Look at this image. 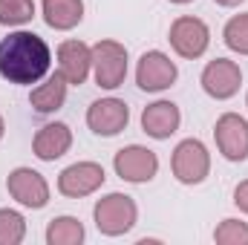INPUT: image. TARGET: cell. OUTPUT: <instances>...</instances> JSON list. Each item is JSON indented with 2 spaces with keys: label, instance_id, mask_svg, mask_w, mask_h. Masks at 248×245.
<instances>
[{
  "label": "cell",
  "instance_id": "18",
  "mask_svg": "<svg viewBox=\"0 0 248 245\" xmlns=\"http://www.w3.org/2000/svg\"><path fill=\"white\" fill-rule=\"evenodd\" d=\"M84 237L87 231L75 216H55L46 225V245H81Z\"/></svg>",
  "mask_w": 248,
  "mask_h": 245
},
{
  "label": "cell",
  "instance_id": "12",
  "mask_svg": "<svg viewBox=\"0 0 248 245\" xmlns=\"http://www.w3.org/2000/svg\"><path fill=\"white\" fill-rule=\"evenodd\" d=\"M104 168L98 162H75L69 168H63L58 176V193L66 199H84L93 196L101 184H104Z\"/></svg>",
  "mask_w": 248,
  "mask_h": 245
},
{
  "label": "cell",
  "instance_id": "5",
  "mask_svg": "<svg viewBox=\"0 0 248 245\" xmlns=\"http://www.w3.org/2000/svg\"><path fill=\"white\" fill-rule=\"evenodd\" d=\"M170 170L176 182L182 184H202L211 173V153L199 138H185L176 144L170 156Z\"/></svg>",
  "mask_w": 248,
  "mask_h": 245
},
{
  "label": "cell",
  "instance_id": "17",
  "mask_svg": "<svg viewBox=\"0 0 248 245\" xmlns=\"http://www.w3.org/2000/svg\"><path fill=\"white\" fill-rule=\"evenodd\" d=\"M41 12L49 29L69 32L84 20V0H44Z\"/></svg>",
  "mask_w": 248,
  "mask_h": 245
},
{
  "label": "cell",
  "instance_id": "9",
  "mask_svg": "<svg viewBox=\"0 0 248 245\" xmlns=\"http://www.w3.org/2000/svg\"><path fill=\"white\" fill-rule=\"evenodd\" d=\"M214 141L222 159L246 162L248 159V122L240 113H222L214 124Z\"/></svg>",
  "mask_w": 248,
  "mask_h": 245
},
{
  "label": "cell",
  "instance_id": "15",
  "mask_svg": "<svg viewBox=\"0 0 248 245\" xmlns=\"http://www.w3.org/2000/svg\"><path fill=\"white\" fill-rule=\"evenodd\" d=\"M69 147H72V130H69V124H63V122L44 124V127L35 133V138H32V153H35L41 162H55V159H61V156L69 153Z\"/></svg>",
  "mask_w": 248,
  "mask_h": 245
},
{
  "label": "cell",
  "instance_id": "25",
  "mask_svg": "<svg viewBox=\"0 0 248 245\" xmlns=\"http://www.w3.org/2000/svg\"><path fill=\"white\" fill-rule=\"evenodd\" d=\"M3 133H6V122H3V116H0V141H3Z\"/></svg>",
  "mask_w": 248,
  "mask_h": 245
},
{
  "label": "cell",
  "instance_id": "11",
  "mask_svg": "<svg viewBox=\"0 0 248 245\" xmlns=\"http://www.w3.org/2000/svg\"><path fill=\"white\" fill-rule=\"evenodd\" d=\"M130 124V107L122 98H98L87 107V127L95 133V136H104V138H113L119 136L124 127Z\"/></svg>",
  "mask_w": 248,
  "mask_h": 245
},
{
  "label": "cell",
  "instance_id": "10",
  "mask_svg": "<svg viewBox=\"0 0 248 245\" xmlns=\"http://www.w3.org/2000/svg\"><path fill=\"white\" fill-rule=\"evenodd\" d=\"M6 190L17 205L32 211H41L49 205V182L32 168H15L6 179Z\"/></svg>",
  "mask_w": 248,
  "mask_h": 245
},
{
  "label": "cell",
  "instance_id": "23",
  "mask_svg": "<svg viewBox=\"0 0 248 245\" xmlns=\"http://www.w3.org/2000/svg\"><path fill=\"white\" fill-rule=\"evenodd\" d=\"M234 205H237L243 214H248V179H243V182L234 187Z\"/></svg>",
  "mask_w": 248,
  "mask_h": 245
},
{
  "label": "cell",
  "instance_id": "8",
  "mask_svg": "<svg viewBox=\"0 0 248 245\" xmlns=\"http://www.w3.org/2000/svg\"><path fill=\"white\" fill-rule=\"evenodd\" d=\"M179 78V69L176 63L170 61V55L159 52V49H150L139 58V66H136V84L139 90L144 92H165L176 84Z\"/></svg>",
  "mask_w": 248,
  "mask_h": 245
},
{
  "label": "cell",
  "instance_id": "21",
  "mask_svg": "<svg viewBox=\"0 0 248 245\" xmlns=\"http://www.w3.org/2000/svg\"><path fill=\"white\" fill-rule=\"evenodd\" d=\"M35 17V0H0V26H26Z\"/></svg>",
  "mask_w": 248,
  "mask_h": 245
},
{
  "label": "cell",
  "instance_id": "4",
  "mask_svg": "<svg viewBox=\"0 0 248 245\" xmlns=\"http://www.w3.org/2000/svg\"><path fill=\"white\" fill-rule=\"evenodd\" d=\"M168 41L173 46V52L179 58L187 61H196L208 52L211 46V29L202 17H193V15H182L170 23V32H168Z\"/></svg>",
  "mask_w": 248,
  "mask_h": 245
},
{
  "label": "cell",
  "instance_id": "27",
  "mask_svg": "<svg viewBox=\"0 0 248 245\" xmlns=\"http://www.w3.org/2000/svg\"><path fill=\"white\" fill-rule=\"evenodd\" d=\"M246 107H248V92H246Z\"/></svg>",
  "mask_w": 248,
  "mask_h": 245
},
{
  "label": "cell",
  "instance_id": "2",
  "mask_svg": "<svg viewBox=\"0 0 248 245\" xmlns=\"http://www.w3.org/2000/svg\"><path fill=\"white\" fill-rule=\"evenodd\" d=\"M93 219L104 237H124L139 222V205L127 193H107L95 202Z\"/></svg>",
  "mask_w": 248,
  "mask_h": 245
},
{
  "label": "cell",
  "instance_id": "19",
  "mask_svg": "<svg viewBox=\"0 0 248 245\" xmlns=\"http://www.w3.org/2000/svg\"><path fill=\"white\" fill-rule=\"evenodd\" d=\"M26 240V219L15 208H0V245H20Z\"/></svg>",
  "mask_w": 248,
  "mask_h": 245
},
{
  "label": "cell",
  "instance_id": "20",
  "mask_svg": "<svg viewBox=\"0 0 248 245\" xmlns=\"http://www.w3.org/2000/svg\"><path fill=\"white\" fill-rule=\"evenodd\" d=\"M222 41H225V46H228L231 52H237V55H248V12L234 15V17L225 23V29H222Z\"/></svg>",
  "mask_w": 248,
  "mask_h": 245
},
{
  "label": "cell",
  "instance_id": "16",
  "mask_svg": "<svg viewBox=\"0 0 248 245\" xmlns=\"http://www.w3.org/2000/svg\"><path fill=\"white\" fill-rule=\"evenodd\" d=\"M66 90H69V81L63 78L61 72L46 75L44 81H38V87H32L29 104H32V110L41 113V116L58 113L63 104H66Z\"/></svg>",
  "mask_w": 248,
  "mask_h": 245
},
{
  "label": "cell",
  "instance_id": "14",
  "mask_svg": "<svg viewBox=\"0 0 248 245\" xmlns=\"http://www.w3.org/2000/svg\"><path fill=\"white\" fill-rule=\"evenodd\" d=\"M179 124H182V113H179V107H176L173 101H168V98H159V101H153V104H147V107L141 110V130H144L150 138H156V141L170 138V136L179 130Z\"/></svg>",
  "mask_w": 248,
  "mask_h": 245
},
{
  "label": "cell",
  "instance_id": "26",
  "mask_svg": "<svg viewBox=\"0 0 248 245\" xmlns=\"http://www.w3.org/2000/svg\"><path fill=\"white\" fill-rule=\"evenodd\" d=\"M170 3H176V6H185V3H193V0H170Z\"/></svg>",
  "mask_w": 248,
  "mask_h": 245
},
{
  "label": "cell",
  "instance_id": "7",
  "mask_svg": "<svg viewBox=\"0 0 248 245\" xmlns=\"http://www.w3.org/2000/svg\"><path fill=\"white\" fill-rule=\"evenodd\" d=\"M199 84H202V90L211 98L228 101L243 87V69H240V63L231 61V58H214V61L205 63V69L199 75Z\"/></svg>",
  "mask_w": 248,
  "mask_h": 245
},
{
  "label": "cell",
  "instance_id": "1",
  "mask_svg": "<svg viewBox=\"0 0 248 245\" xmlns=\"http://www.w3.org/2000/svg\"><path fill=\"white\" fill-rule=\"evenodd\" d=\"M49 66H52V49L41 35L29 29H17L0 41V78L3 81L17 84V87H32L49 75Z\"/></svg>",
  "mask_w": 248,
  "mask_h": 245
},
{
  "label": "cell",
  "instance_id": "22",
  "mask_svg": "<svg viewBox=\"0 0 248 245\" xmlns=\"http://www.w3.org/2000/svg\"><path fill=\"white\" fill-rule=\"evenodd\" d=\"M217 245H248V222L243 219H222L214 231Z\"/></svg>",
  "mask_w": 248,
  "mask_h": 245
},
{
  "label": "cell",
  "instance_id": "6",
  "mask_svg": "<svg viewBox=\"0 0 248 245\" xmlns=\"http://www.w3.org/2000/svg\"><path fill=\"white\" fill-rule=\"evenodd\" d=\"M113 170L116 176L130 184H144L150 179H156L159 173V156L144 147V144H127L113 156Z\"/></svg>",
  "mask_w": 248,
  "mask_h": 245
},
{
  "label": "cell",
  "instance_id": "24",
  "mask_svg": "<svg viewBox=\"0 0 248 245\" xmlns=\"http://www.w3.org/2000/svg\"><path fill=\"white\" fill-rule=\"evenodd\" d=\"M217 6H225V9H234V6H240L243 0H214Z\"/></svg>",
  "mask_w": 248,
  "mask_h": 245
},
{
  "label": "cell",
  "instance_id": "3",
  "mask_svg": "<svg viewBox=\"0 0 248 245\" xmlns=\"http://www.w3.org/2000/svg\"><path fill=\"white\" fill-rule=\"evenodd\" d=\"M93 78L101 90H119L127 78V49L119 41L93 44Z\"/></svg>",
  "mask_w": 248,
  "mask_h": 245
},
{
  "label": "cell",
  "instance_id": "13",
  "mask_svg": "<svg viewBox=\"0 0 248 245\" xmlns=\"http://www.w3.org/2000/svg\"><path fill=\"white\" fill-rule=\"evenodd\" d=\"M58 58V72L69 81V87H78L90 78L93 72V46H87L84 41H63L55 52Z\"/></svg>",
  "mask_w": 248,
  "mask_h": 245
}]
</instances>
